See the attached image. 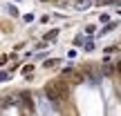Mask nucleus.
Listing matches in <instances>:
<instances>
[{"label": "nucleus", "mask_w": 121, "mask_h": 116, "mask_svg": "<svg viewBox=\"0 0 121 116\" xmlns=\"http://www.w3.org/2000/svg\"><path fill=\"white\" fill-rule=\"evenodd\" d=\"M31 69H34V67H31V65H27V67H22V74H25V76H29Z\"/></svg>", "instance_id": "1a4fd4ad"}, {"label": "nucleus", "mask_w": 121, "mask_h": 116, "mask_svg": "<svg viewBox=\"0 0 121 116\" xmlns=\"http://www.w3.org/2000/svg\"><path fill=\"white\" fill-rule=\"evenodd\" d=\"M114 27H117V22H110V25H108V27H105V29H101V34H108V31H112V29H114Z\"/></svg>", "instance_id": "0eeeda50"}, {"label": "nucleus", "mask_w": 121, "mask_h": 116, "mask_svg": "<svg viewBox=\"0 0 121 116\" xmlns=\"http://www.w3.org/2000/svg\"><path fill=\"white\" fill-rule=\"evenodd\" d=\"M90 2H92V0H76V7L78 9H87V7H90Z\"/></svg>", "instance_id": "39448f33"}, {"label": "nucleus", "mask_w": 121, "mask_h": 116, "mask_svg": "<svg viewBox=\"0 0 121 116\" xmlns=\"http://www.w3.org/2000/svg\"><path fill=\"white\" fill-rule=\"evenodd\" d=\"M114 72H117V76L121 78V60H119V63H117V67H114Z\"/></svg>", "instance_id": "9b49d317"}, {"label": "nucleus", "mask_w": 121, "mask_h": 116, "mask_svg": "<svg viewBox=\"0 0 121 116\" xmlns=\"http://www.w3.org/2000/svg\"><path fill=\"white\" fill-rule=\"evenodd\" d=\"M63 80H67L69 85H81L85 80V72H76L74 67H65L63 69Z\"/></svg>", "instance_id": "f03ea898"}, {"label": "nucleus", "mask_w": 121, "mask_h": 116, "mask_svg": "<svg viewBox=\"0 0 121 116\" xmlns=\"http://www.w3.org/2000/svg\"><path fill=\"white\" fill-rule=\"evenodd\" d=\"M58 63H60V60H56V58H52V60H45V67H56Z\"/></svg>", "instance_id": "423d86ee"}, {"label": "nucleus", "mask_w": 121, "mask_h": 116, "mask_svg": "<svg viewBox=\"0 0 121 116\" xmlns=\"http://www.w3.org/2000/svg\"><path fill=\"white\" fill-rule=\"evenodd\" d=\"M65 83H67V80H65ZM65 83H60V80H49L47 85H45V96L56 105V109H60V103L67 98V85H65Z\"/></svg>", "instance_id": "f257e3e1"}, {"label": "nucleus", "mask_w": 121, "mask_h": 116, "mask_svg": "<svg viewBox=\"0 0 121 116\" xmlns=\"http://www.w3.org/2000/svg\"><path fill=\"white\" fill-rule=\"evenodd\" d=\"M7 11H9V13H11V16H18V9H16V7H13V4H7Z\"/></svg>", "instance_id": "6e6552de"}, {"label": "nucleus", "mask_w": 121, "mask_h": 116, "mask_svg": "<svg viewBox=\"0 0 121 116\" xmlns=\"http://www.w3.org/2000/svg\"><path fill=\"white\" fill-rule=\"evenodd\" d=\"M9 103H16V98H13V96H4V98H2V109H7Z\"/></svg>", "instance_id": "20e7f679"}, {"label": "nucleus", "mask_w": 121, "mask_h": 116, "mask_svg": "<svg viewBox=\"0 0 121 116\" xmlns=\"http://www.w3.org/2000/svg\"><path fill=\"white\" fill-rule=\"evenodd\" d=\"M56 36H58V31H56V29H54V31H49V36H47V40H54V38H56Z\"/></svg>", "instance_id": "9d476101"}, {"label": "nucleus", "mask_w": 121, "mask_h": 116, "mask_svg": "<svg viewBox=\"0 0 121 116\" xmlns=\"http://www.w3.org/2000/svg\"><path fill=\"white\" fill-rule=\"evenodd\" d=\"M20 98H22V103H25V107L29 109V112H34V100H31V94L22 92V94H20Z\"/></svg>", "instance_id": "7ed1b4c3"}]
</instances>
